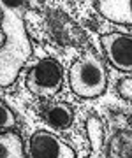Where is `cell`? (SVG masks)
<instances>
[{
  "mask_svg": "<svg viewBox=\"0 0 132 158\" xmlns=\"http://www.w3.org/2000/svg\"><path fill=\"white\" fill-rule=\"evenodd\" d=\"M0 12L4 34L0 46V86H9L32 55V44L25 27V12L11 9H0Z\"/></svg>",
  "mask_w": 132,
  "mask_h": 158,
  "instance_id": "cell-1",
  "label": "cell"
},
{
  "mask_svg": "<svg viewBox=\"0 0 132 158\" xmlns=\"http://www.w3.org/2000/svg\"><path fill=\"white\" fill-rule=\"evenodd\" d=\"M69 86L81 98H97L108 88V70L102 58L85 51L69 69Z\"/></svg>",
  "mask_w": 132,
  "mask_h": 158,
  "instance_id": "cell-2",
  "label": "cell"
},
{
  "mask_svg": "<svg viewBox=\"0 0 132 158\" xmlns=\"http://www.w3.org/2000/svg\"><path fill=\"white\" fill-rule=\"evenodd\" d=\"M63 85V69L53 58H42L30 67L27 74V88L34 95L49 98L60 91Z\"/></svg>",
  "mask_w": 132,
  "mask_h": 158,
  "instance_id": "cell-3",
  "label": "cell"
},
{
  "mask_svg": "<svg viewBox=\"0 0 132 158\" xmlns=\"http://www.w3.org/2000/svg\"><path fill=\"white\" fill-rule=\"evenodd\" d=\"M30 158H76V151L60 137L39 130L28 139Z\"/></svg>",
  "mask_w": 132,
  "mask_h": 158,
  "instance_id": "cell-4",
  "label": "cell"
},
{
  "mask_svg": "<svg viewBox=\"0 0 132 158\" xmlns=\"http://www.w3.org/2000/svg\"><path fill=\"white\" fill-rule=\"evenodd\" d=\"M100 42L113 67L121 72H132V35L113 32L104 35Z\"/></svg>",
  "mask_w": 132,
  "mask_h": 158,
  "instance_id": "cell-5",
  "label": "cell"
},
{
  "mask_svg": "<svg viewBox=\"0 0 132 158\" xmlns=\"http://www.w3.org/2000/svg\"><path fill=\"white\" fill-rule=\"evenodd\" d=\"M95 7L108 21L132 25V0H97Z\"/></svg>",
  "mask_w": 132,
  "mask_h": 158,
  "instance_id": "cell-6",
  "label": "cell"
},
{
  "mask_svg": "<svg viewBox=\"0 0 132 158\" xmlns=\"http://www.w3.org/2000/svg\"><path fill=\"white\" fill-rule=\"evenodd\" d=\"M42 118L48 125H51L53 128L65 130L72 125L74 111L65 102H53V104H48L46 107L42 109Z\"/></svg>",
  "mask_w": 132,
  "mask_h": 158,
  "instance_id": "cell-7",
  "label": "cell"
},
{
  "mask_svg": "<svg viewBox=\"0 0 132 158\" xmlns=\"http://www.w3.org/2000/svg\"><path fill=\"white\" fill-rule=\"evenodd\" d=\"M0 158H25V146L19 134L12 130L0 132Z\"/></svg>",
  "mask_w": 132,
  "mask_h": 158,
  "instance_id": "cell-8",
  "label": "cell"
},
{
  "mask_svg": "<svg viewBox=\"0 0 132 158\" xmlns=\"http://www.w3.org/2000/svg\"><path fill=\"white\" fill-rule=\"evenodd\" d=\"M109 158H132V132L113 135L109 142Z\"/></svg>",
  "mask_w": 132,
  "mask_h": 158,
  "instance_id": "cell-9",
  "label": "cell"
},
{
  "mask_svg": "<svg viewBox=\"0 0 132 158\" xmlns=\"http://www.w3.org/2000/svg\"><path fill=\"white\" fill-rule=\"evenodd\" d=\"M85 127H86V137H88V142H90V148L92 151L95 153H100L104 146V127H102V121L99 116H88L85 121Z\"/></svg>",
  "mask_w": 132,
  "mask_h": 158,
  "instance_id": "cell-10",
  "label": "cell"
},
{
  "mask_svg": "<svg viewBox=\"0 0 132 158\" xmlns=\"http://www.w3.org/2000/svg\"><path fill=\"white\" fill-rule=\"evenodd\" d=\"M16 125V118L9 107L0 100V130H11Z\"/></svg>",
  "mask_w": 132,
  "mask_h": 158,
  "instance_id": "cell-11",
  "label": "cell"
},
{
  "mask_svg": "<svg viewBox=\"0 0 132 158\" xmlns=\"http://www.w3.org/2000/svg\"><path fill=\"white\" fill-rule=\"evenodd\" d=\"M116 91L121 98L125 100H132V77H123L118 81L116 85Z\"/></svg>",
  "mask_w": 132,
  "mask_h": 158,
  "instance_id": "cell-12",
  "label": "cell"
},
{
  "mask_svg": "<svg viewBox=\"0 0 132 158\" xmlns=\"http://www.w3.org/2000/svg\"><path fill=\"white\" fill-rule=\"evenodd\" d=\"M27 7H28L27 0H0V9H11L27 14Z\"/></svg>",
  "mask_w": 132,
  "mask_h": 158,
  "instance_id": "cell-13",
  "label": "cell"
},
{
  "mask_svg": "<svg viewBox=\"0 0 132 158\" xmlns=\"http://www.w3.org/2000/svg\"><path fill=\"white\" fill-rule=\"evenodd\" d=\"M88 158H102V156H100V153H95V151H92L90 155H88Z\"/></svg>",
  "mask_w": 132,
  "mask_h": 158,
  "instance_id": "cell-14",
  "label": "cell"
}]
</instances>
